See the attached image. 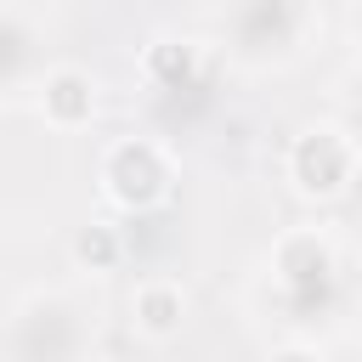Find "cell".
I'll return each instance as SVG.
<instances>
[{"instance_id": "6da1fadb", "label": "cell", "mask_w": 362, "mask_h": 362, "mask_svg": "<svg viewBox=\"0 0 362 362\" xmlns=\"http://www.w3.org/2000/svg\"><path fill=\"white\" fill-rule=\"evenodd\" d=\"M175 317H181V300H175L170 288H147V294H141V322H147L153 334H170Z\"/></svg>"}, {"instance_id": "7a4b0ae2", "label": "cell", "mask_w": 362, "mask_h": 362, "mask_svg": "<svg viewBox=\"0 0 362 362\" xmlns=\"http://www.w3.org/2000/svg\"><path fill=\"white\" fill-rule=\"evenodd\" d=\"M79 90H85L79 79H57L51 102H57V113H62V119H74V113H85V107H90V96H79Z\"/></svg>"}]
</instances>
